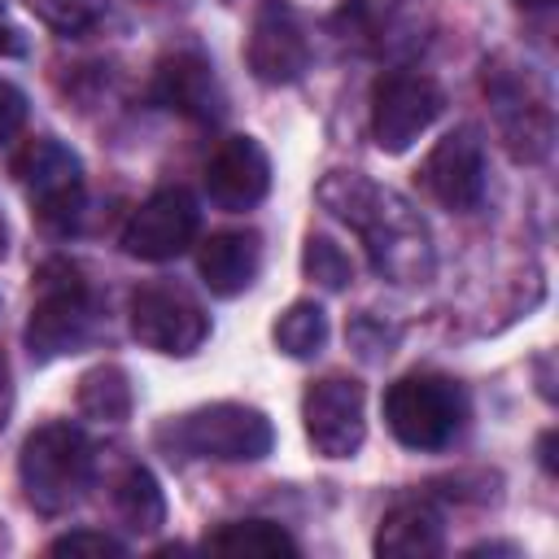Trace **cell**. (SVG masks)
Returning a JSON list of instances; mask_svg holds the SVG:
<instances>
[{
    "label": "cell",
    "instance_id": "cell-17",
    "mask_svg": "<svg viewBox=\"0 0 559 559\" xmlns=\"http://www.w3.org/2000/svg\"><path fill=\"white\" fill-rule=\"evenodd\" d=\"M197 271L205 280V288L218 293V297L245 293L262 271V236L249 231V227L214 231L197 253Z\"/></svg>",
    "mask_w": 559,
    "mask_h": 559
},
{
    "label": "cell",
    "instance_id": "cell-25",
    "mask_svg": "<svg viewBox=\"0 0 559 559\" xmlns=\"http://www.w3.org/2000/svg\"><path fill=\"white\" fill-rule=\"evenodd\" d=\"M22 122H26V96H22L17 83L0 79V144H4L9 135H17Z\"/></svg>",
    "mask_w": 559,
    "mask_h": 559
},
{
    "label": "cell",
    "instance_id": "cell-22",
    "mask_svg": "<svg viewBox=\"0 0 559 559\" xmlns=\"http://www.w3.org/2000/svg\"><path fill=\"white\" fill-rule=\"evenodd\" d=\"M26 4L39 22H48L61 35H83L105 13V0H26Z\"/></svg>",
    "mask_w": 559,
    "mask_h": 559
},
{
    "label": "cell",
    "instance_id": "cell-2",
    "mask_svg": "<svg viewBox=\"0 0 559 559\" xmlns=\"http://www.w3.org/2000/svg\"><path fill=\"white\" fill-rule=\"evenodd\" d=\"M157 445L179 459H214V463H258L275 445V428L258 406L214 402L197 406L157 428Z\"/></svg>",
    "mask_w": 559,
    "mask_h": 559
},
{
    "label": "cell",
    "instance_id": "cell-24",
    "mask_svg": "<svg viewBox=\"0 0 559 559\" xmlns=\"http://www.w3.org/2000/svg\"><path fill=\"white\" fill-rule=\"evenodd\" d=\"M48 555H70V559H122L127 546L109 533H96V528H74V533H61Z\"/></svg>",
    "mask_w": 559,
    "mask_h": 559
},
{
    "label": "cell",
    "instance_id": "cell-23",
    "mask_svg": "<svg viewBox=\"0 0 559 559\" xmlns=\"http://www.w3.org/2000/svg\"><path fill=\"white\" fill-rule=\"evenodd\" d=\"M301 266L310 280H319L323 288H345L354 280V266L349 258L341 253V245H332L328 236H310L306 240V253H301Z\"/></svg>",
    "mask_w": 559,
    "mask_h": 559
},
{
    "label": "cell",
    "instance_id": "cell-20",
    "mask_svg": "<svg viewBox=\"0 0 559 559\" xmlns=\"http://www.w3.org/2000/svg\"><path fill=\"white\" fill-rule=\"evenodd\" d=\"M79 411L87 419H105V424H118L131 415V380L118 362H100L92 371H83L79 380Z\"/></svg>",
    "mask_w": 559,
    "mask_h": 559
},
{
    "label": "cell",
    "instance_id": "cell-10",
    "mask_svg": "<svg viewBox=\"0 0 559 559\" xmlns=\"http://www.w3.org/2000/svg\"><path fill=\"white\" fill-rule=\"evenodd\" d=\"M419 183L441 210H476L485 197V144L476 127H454L450 135H441L419 166Z\"/></svg>",
    "mask_w": 559,
    "mask_h": 559
},
{
    "label": "cell",
    "instance_id": "cell-3",
    "mask_svg": "<svg viewBox=\"0 0 559 559\" xmlns=\"http://www.w3.org/2000/svg\"><path fill=\"white\" fill-rule=\"evenodd\" d=\"M17 476L39 515H66L92 480V441L74 424H44L22 441Z\"/></svg>",
    "mask_w": 559,
    "mask_h": 559
},
{
    "label": "cell",
    "instance_id": "cell-9",
    "mask_svg": "<svg viewBox=\"0 0 559 559\" xmlns=\"http://www.w3.org/2000/svg\"><path fill=\"white\" fill-rule=\"evenodd\" d=\"M197 227H201V210L192 192L162 188L148 201H140V210H131L122 227V249L140 262H170L197 240Z\"/></svg>",
    "mask_w": 559,
    "mask_h": 559
},
{
    "label": "cell",
    "instance_id": "cell-6",
    "mask_svg": "<svg viewBox=\"0 0 559 559\" xmlns=\"http://www.w3.org/2000/svg\"><path fill=\"white\" fill-rule=\"evenodd\" d=\"M445 109V92L432 74L389 70L371 87V140L380 153H406Z\"/></svg>",
    "mask_w": 559,
    "mask_h": 559
},
{
    "label": "cell",
    "instance_id": "cell-16",
    "mask_svg": "<svg viewBox=\"0 0 559 559\" xmlns=\"http://www.w3.org/2000/svg\"><path fill=\"white\" fill-rule=\"evenodd\" d=\"M445 550V520L428 498H402L376 528L380 559H432Z\"/></svg>",
    "mask_w": 559,
    "mask_h": 559
},
{
    "label": "cell",
    "instance_id": "cell-28",
    "mask_svg": "<svg viewBox=\"0 0 559 559\" xmlns=\"http://www.w3.org/2000/svg\"><path fill=\"white\" fill-rule=\"evenodd\" d=\"M550 441H555V432H546V437H542V463H546V472H555V454H550Z\"/></svg>",
    "mask_w": 559,
    "mask_h": 559
},
{
    "label": "cell",
    "instance_id": "cell-11",
    "mask_svg": "<svg viewBox=\"0 0 559 559\" xmlns=\"http://www.w3.org/2000/svg\"><path fill=\"white\" fill-rule=\"evenodd\" d=\"M306 437L323 459H349L367 437V411H362V384L349 376L314 380L301 397Z\"/></svg>",
    "mask_w": 559,
    "mask_h": 559
},
{
    "label": "cell",
    "instance_id": "cell-18",
    "mask_svg": "<svg viewBox=\"0 0 559 559\" xmlns=\"http://www.w3.org/2000/svg\"><path fill=\"white\" fill-rule=\"evenodd\" d=\"M114 511L131 533H157L166 524V498L148 467H127L114 480Z\"/></svg>",
    "mask_w": 559,
    "mask_h": 559
},
{
    "label": "cell",
    "instance_id": "cell-13",
    "mask_svg": "<svg viewBox=\"0 0 559 559\" xmlns=\"http://www.w3.org/2000/svg\"><path fill=\"white\" fill-rule=\"evenodd\" d=\"M131 332L140 345L183 358V354L201 349V341L210 336V319L188 293L148 284V288H135V297H131Z\"/></svg>",
    "mask_w": 559,
    "mask_h": 559
},
{
    "label": "cell",
    "instance_id": "cell-12",
    "mask_svg": "<svg viewBox=\"0 0 559 559\" xmlns=\"http://www.w3.org/2000/svg\"><path fill=\"white\" fill-rule=\"evenodd\" d=\"M245 57H249L253 79L275 83V87L280 83H297L310 70V35H306L301 13L293 4H284V0H266L253 13Z\"/></svg>",
    "mask_w": 559,
    "mask_h": 559
},
{
    "label": "cell",
    "instance_id": "cell-21",
    "mask_svg": "<svg viewBox=\"0 0 559 559\" xmlns=\"http://www.w3.org/2000/svg\"><path fill=\"white\" fill-rule=\"evenodd\" d=\"M328 341V314L314 301H293L280 319H275V345L288 358H314Z\"/></svg>",
    "mask_w": 559,
    "mask_h": 559
},
{
    "label": "cell",
    "instance_id": "cell-27",
    "mask_svg": "<svg viewBox=\"0 0 559 559\" xmlns=\"http://www.w3.org/2000/svg\"><path fill=\"white\" fill-rule=\"evenodd\" d=\"M0 52H22V35H17V26L4 17V0H0Z\"/></svg>",
    "mask_w": 559,
    "mask_h": 559
},
{
    "label": "cell",
    "instance_id": "cell-14",
    "mask_svg": "<svg viewBox=\"0 0 559 559\" xmlns=\"http://www.w3.org/2000/svg\"><path fill=\"white\" fill-rule=\"evenodd\" d=\"M271 188V157L253 135H227L205 162V197L218 210H253Z\"/></svg>",
    "mask_w": 559,
    "mask_h": 559
},
{
    "label": "cell",
    "instance_id": "cell-30",
    "mask_svg": "<svg viewBox=\"0 0 559 559\" xmlns=\"http://www.w3.org/2000/svg\"><path fill=\"white\" fill-rule=\"evenodd\" d=\"M515 4H528V9H546L550 0H515Z\"/></svg>",
    "mask_w": 559,
    "mask_h": 559
},
{
    "label": "cell",
    "instance_id": "cell-15",
    "mask_svg": "<svg viewBox=\"0 0 559 559\" xmlns=\"http://www.w3.org/2000/svg\"><path fill=\"white\" fill-rule=\"evenodd\" d=\"M148 96L162 109H175L192 122H218L223 118V87L214 79V66L201 52H170L157 61Z\"/></svg>",
    "mask_w": 559,
    "mask_h": 559
},
{
    "label": "cell",
    "instance_id": "cell-8",
    "mask_svg": "<svg viewBox=\"0 0 559 559\" xmlns=\"http://www.w3.org/2000/svg\"><path fill=\"white\" fill-rule=\"evenodd\" d=\"M13 175L48 227H74V218L83 210V166L61 140H52V135L31 140L17 153Z\"/></svg>",
    "mask_w": 559,
    "mask_h": 559
},
{
    "label": "cell",
    "instance_id": "cell-19",
    "mask_svg": "<svg viewBox=\"0 0 559 559\" xmlns=\"http://www.w3.org/2000/svg\"><path fill=\"white\" fill-rule=\"evenodd\" d=\"M201 546L205 550H223V555H297L293 533L280 528L275 520H231V524H218L214 533H205Z\"/></svg>",
    "mask_w": 559,
    "mask_h": 559
},
{
    "label": "cell",
    "instance_id": "cell-1",
    "mask_svg": "<svg viewBox=\"0 0 559 559\" xmlns=\"http://www.w3.org/2000/svg\"><path fill=\"white\" fill-rule=\"evenodd\" d=\"M319 201L362 236L376 275L393 284H419L432 275L428 227L402 192L380 188L354 170H336L319 183Z\"/></svg>",
    "mask_w": 559,
    "mask_h": 559
},
{
    "label": "cell",
    "instance_id": "cell-26",
    "mask_svg": "<svg viewBox=\"0 0 559 559\" xmlns=\"http://www.w3.org/2000/svg\"><path fill=\"white\" fill-rule=\"evenodd\" d=\"M9 411H13V380H9V362L0 354V428L9 424Z\"/></svg>",
    "mask_w": 559,
    "mask_h": 559
},
{
    "label": "cell",
    "instance_id": "cell-7",
    "mask_svg": "<svg viewBox=\"0 0 559 559\" xmlns=\"http://www.w3.org/2000/svg\"><path fill=\"white\" fill-rule=\"evenodd\" d=\"M485 92H489V105H493L507 148L520 162H542L550 153L555 122H550V92L537 79V70L533 66H524V70L493 66V70H485Z\"/></svg>",
    "mask_w": 559,
    "mask_h": 559
},
{
    "label": "cell",
    "instance_id": "cell-4",
    "mask_svg": "<svg viewBox=\"0 0 559 559\" xmlns=\"http://www.w3.org/2000/svg\"><path fill=\"white\" fill-rule=\"evenodd\" d=\"M96 323V301L70 262H48L35 275V306L26 319V349L39 362L83 349Z\"/></svg>",
    "mask_w": 559,
    "mask_h": 559
},
{
    "label": "cell",
    "instance_id": "cell-29",
    "mask_svg": "<svg viewBox=\"0 0 559 559\" xmlns=\"http://www.w3.org/2000/svg\"><path fill=\"white\" fill-rule=\"evenodd\" d=\"M9 253V231H4V218H0V258Z\"/></svg>",
    "mask_w": 559,
    "mask_h": 559
},
{
    "label": "cell",
    "instance_id": "cell-5",
    "mask_svg": "<svg viewBox=\"0 0 559 559\" xmlns=\"http://www.w3.org/2000/svg\"><path fill=\"white\" fill-rule=\"evenodd\" d=\"M467 419V397L445 376H402L384 389V424L406 450H441L459 437Z\"/></svg>",
    "mask_w": 559,
    "mask_h": 559
}]
</instances>
